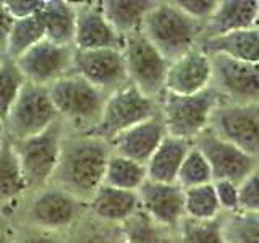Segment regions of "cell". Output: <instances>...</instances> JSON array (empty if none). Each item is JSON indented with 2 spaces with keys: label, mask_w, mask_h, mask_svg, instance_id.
Wrapping results in <instances>:
<instances>
[{
  "label": "cell",
  "mask_w": 259,
  "mask_h": 243,
  "mask_svg": "<svg viewBox=\"0 0 259 243\" xmlns=\"http://www.w3.org/2000/svg\"><path fill=\"white\" fill-rule=\"evenodd\" d=\"M191 144L193 143L190 141L167 135L159 144V148L154 151L151 159L146 162L148 180L157 183H175L178 170H180L182 162L185 160Z\"/></svg>",
  "instance_id": "603a6c76"
},
{
  "label": "cell",
  "mask_w": 259,
  "mask_h": 243,
  "mask_svg": "<svg viewBox=\"0 0 259 243\" xmlns=\"http://www.w3.org/2000/svg\"><path fill=\"white\" fill-rule=\"evenodd\" d=\"M13 23L15 20L12 18V15L7 12L4 2L0 0V49H2V51L5 49L8 34H10V31L13 28Z\"/></svg>",
  "instance_id": "74e56055"
},
{
  "label": "cell",
  "mask_w": 259,
  "mask_h": 243,
  "mask_svg": "<svg viewBox=\"0 0 259 243\" xmlns=\"http://www.w3.org/2000/svg\"><path fill=\"white\" fill-rule=\"evenodd\" d=\"M23 221L29 229L67 235L83 221L86 205L55 185L28 193Z\"/></svg>",
  "instance_id": "5b68a950"
},
{
  "label": "cell",
  "mask_w": 259,
  "mask_h": 243,
  "mask_svg": "<svg viewBox=\"0 0 259 243\" xmlns=\"http://www.w3.org/2000/svg\"><path fill=\"white\" fill-rule=\"evenodd\" d=\"M240 211L259 214V164L238 183Z\"/></svg>",
  "instance_id": "d6a6232c"
},
{
  "label": "cell",
  "mask_w": 259,
  "mask_h": 243,
  "mask_svg": "<svg viewBox=\"0 0 259 243\" xmlns=\"http://www.w3.org/2000/svg\"><path fill=\"white\" fill-rule=\"evenodd\" d=\"M198 47L209 57L224 55L240 62L259 63V29L249 28L221 36L202 37Z\"/></svg>",
  "instance_id": "ffe728a7"
},
{
  "label": "cell",
  "mask_w": 259,
  "mask_h": 243,
  "mask_svg": "<svg viewBox=\"0 0 259 243\" xmlns=\"http://www.w3.org/2000/svg\"><path fill=\"white\" fill-rule=\"evenodd\" d=\"M5 59V54H4V51L0 49V63H2V60Z\"/></svg>",
  "instance_id": "7bdbcfd3"
},
{
  "label": "cell",
  "mask_w": 259,
  "mask_h": 243,
  "mask_svg": "<svg viewBox=\"0 0 259 243\" xmlns=\"http://www.w3.org/2000/svg\"><path fill=\"white\" fill-rule=\"evenodd\" d=\"M37 18L47 40L60 46H73L76 29V4L65 0H44Z\"/></svg>",
  "instance_id": "7402d4cb"
},
{
  "label": "cell",
  "mask_w": 259,
  "mask_h": 243,
  "mask_svg": "<svg viewBox=\"0 0 259 243\" xmlns=\"http://www.w3.org/2000/svg\"><path fill=\"white\" fill-rule=\"evenodd\" d=\"M193 144L206 157L214 182L229 180L233 183H240L259 164L254 157L248 156L235 144L215 135L210 128L202 132L193 141Z\"/></svg>",
  "instance_id": "4fadbf2b"
},
{
  "label": "cell",
  "mask_w": 259,
  "mask_h": 243,
  "mask_svg": "<svg viewBox=\"0 0 259 243\" xmlns=\"http://www.w3.org/2000/svg\"><path fill=\"white\" fill-rule=\"evenodd\" d=\"M0 243H18V238H16V235L10 233V230L0 227Z\"/></svg>",
  "instance_id": "f35d334b"
},
{
  "label": "cell",
  "mask_w": 259,
  "mask_h": 243,
  "mask_svg": "<svg viewBox=\"0 0 259 243\" xmlns=\"http://www.w3.org/2000/svg\"><path fill=\"white\" fill-rule=\"evenodd\" d=\"M18 243H68L67 237L62 233H54V232H44V230H36L26 227V230L20 232L16 235Z\"/></svg>",
  "instance_id": "8d00e7d4"
},
{
  "label": "cell",
  "mask_w": 259,
  "mask_h": 243,
  "mask_svg": "<svg viewBox=\"0 0 259 243\" xmlns=\"http://www.w3.org/2000/svg\"><path fill=\"white\" fill-rule=\"evenodd\" d=\"M212 172L207 164L206 157L202 156V152L191 144V148L186 154L185 160L182 162V167L178 170L177 175V185L183 190L194 188V186L212 183Z\"/></svg>",
  "instance_id": "f546056e"
},
{
  "label": "cell",
  "mask_w": 259,
  "mask_h": 243,
  "mask_svg": "<svg viewBox=\"0 0 259 243\" xmlns=\"http://www.w3.org/2000/svg\"><path fill=\"white\" fill-rule=\"evenodd\" d=\"M140 209L167 232H177L185 219V190L177 183L146 180L138 190Z\"/></svg>",
  "instance_id": "9a60e30c"
},
{
  "label": "cell",
  "mask_w": 259,
  "mask_h": 243,
  "mask_svg": "<svg viewBox=\"0 0 259 243\" xmlns=\"http://www.w3.org/2000/svg\"><path fill=\"white\" fill-rule=\"evenodd\" d=\"M221 216L214 183L185 190V217L193 221H214Z\"/></svg>",
  "instance_id": "83f0119b"
},
{
  "label": "cell",
  "mask_w": 259,
  "mask_h": 243,
  "mask_svg": "<svg viewBox=\"0 0 259 243\" xmlns=\"http://www.w3.org/2000/svg\"><path fill=\"white\" fill-rule=\"evenodd\" d=\"M5 138H7V135H5V124H4V120L0 118V143H2Z\"/></svg>",
  "instance_id": "60d3db41"
},
{
  "label": "cell",
  "mask_w": 259,
  "mask_h": 243,
  "mask_svg": "<svg viewBox=\"0 0 259 243\" xmlns=\"http://www.w3.org/2000/svg\"><path fill=\"white\" fill-rule=\"evenodd\" d=\"M24 83L26 79L23 78L15 60L5 57L0 63V118L4 120V124L15 101L18 99Z\"/></svg>",
  "instance_id": "1f68e13d"
},
{
  "label": "cell",
  "mask_w": 259,
  "mask_h": 243,
  "mask_svg": "<svg viewBox=\"0 0 259 243\" xmlns=\"http://www.w3.org/2000/svg\"><path fill=\"white\" fill-rule=\"evenodd\" d=\"M59 120L49 89L24 83L18 99L5 118V135L10 141L36 136Z\"/></svg>",
  "instance_id": "9c48e42d"
},
{
  "label": "cell",
  "mask_w": 259,
  "mask_h": 243,
  "mask_svg": "<svg viewBox=\"0 0 259 243\" xmlns=\"http://www.w3.org/2000/svg\"><path fill=\"white\" fill-rule=\"evenodd\" d=\"M212 88L232 104L259 102V63L212 55Z\"/></svg>",
  "instance_id": "7c38bea8"
},
{
  "label": "cell",
  "mask_w": 259,
  "mask_h": 243,
  "mask_svg": "<svg viewBox=\"0 0 259 243\" xmlns=\"http://www.w3.org/2000/svg\"><path fill=\"white\" fill-rule=\"evenodd\" d=\"M254 28L259 29V0H257V15H256V23H254Z\"/></svg>",
  "instance_id": "b9f144b4"
},
{
  "label": "cell",
  "mask_w": 259,
  "mask_h": 243,
  "mask_svg": "<svg viewBox=\"0 0 259 243\" xmlns=\"http://www.w3.org/2000/svg\"><path fill=\"white\" fill-rule=\"evenodd\" d=\"M59 120L71 133H93L102 115L109 94L76 73L57 79L47 88Z\"/></svg>",
  "instance_id": "3957f363"
},
{
  "label": "cell",
  "mask_w": 259,
  "mask_h": 243,
  "mask_svg": "<svg viewBox=\"0 0 259 243\" xmlns=\"http://www.w3.org/2000/svg\"><path fill=\"white\" fill-rule=\"evenodd\" d=\"M178 243H227L221 217L214 221H193L185 217L175 232Z\"/></svg>",
  "instance_id": "4dcf8cb0"
},
{
  "label": "cell",
  "mask_w": 259,
  "mask_h": 243,
  "mask_svg": "<svg viewBox=\"0 0 259 243\" xmlns=\"http://www.w3.org/2000/svg\"><path fill=\"white\" fill-rule=\"evenodd\" d=\"M28 194L20 159L16 156L13 143L5 138L0 143V202L16 201Z\"/></svg>",
  "instance_id": "d4e9b609"
},
{
  "label": "cell",
  "mask_w": 259,
  "mask_h": 243,
  "mask_svg": "<svg viewBox=\"0 0 259 243\" xmlns=\"http://www.w3.org/2000/svg\"><path fill=\"white\" fill-rule=\"evenodd\" d=\"M209 128L259 162V102L232 104L221 101Z\"/></svg>",
  "instance_id": "30bf717a"
},
{
  "label": "cell",
  "mask_w": 259,
  "mask_h": 243,
  "mask_svg": "<svg viewBox=\"0 0 259 243\" xmlns=\"http://www.w3.org/2000/svg\"><path fill=\"white\" fill-rule=\"evenodd\" d=\"M227 243H259V214L235 211L221 216Z\"/></svg>",
  "instance_id": "f1b7e54d"
},
{
  "label": "cell",
  "mask_w": 259,
  "mask_h": 243,
  "mask_svg": "<svg viewBox=\"0 0 259 243\" xmlns=\"http://www.w3.org/2000/svg\"><path fill=\"white\" fill-rule=\"evenodd\" d=\"M174 4L194 21L206 24L214 15L219 0H174Z\"/></svg>",
  "instance_id": "836d02e7"
},
{
  "label": "cell",
  "mask_w": 259,
  "mask_h": 243,
  "mask_svg": "<svg viewBox=\"0 0 259 243\" xmlns=\"http://www.w3.org/2000/svg\"><path fill=\"white\" fill-rule=\"evenodd\" d=\"M256 15L257 0H219L214 15L204 24L202 37L254 28Z\"/></svg>",
  "instance_id": "44dd1931"
},
{
  "label": "cell",
  "mask_w": 259,
  "mask_h": 243,
  "mask_svg": "<svg viewBox=\"0 0 259 243\" xmlns=\"http://www.w3.org/2000/svg\"><path fill=\"white\" fill-rule=\"evenodd\" d=\"M42 39H46L44 28H42V24H40L37 15L31 16V18H24V20H15L13 28L7 39L4 54L7 59L16 60V59H20L24 52H28L31 47L39 44Z\"/></svg>",
  "instance_id": "4316f807"
},
{
  "label": "cell",
  "mask_w": 259,
  "mask_h": 243,
  "mask_svg": "<svg viewBox=\"0 0 259 243\" xmlns=\"http://www.w3.org/2000/svg\"><path fill=\"white\" fill-rule=\"evenodd\" d=\"M75 51H99V49L123 47V37L112 28L101 10L99 2L76 4Z\"/></svg>",
  "instance_id": "e0dca14e"
},
{
  "label": "cell",
  "mask_w": 259,
  "mask_h": 243,
  "mask_svg": "<svg viewBox=\"0 0 259 243\" xmlns=\"http://www.w3.org/2000/svg\"><path fill=\"white\" fill-rule=\"evenodd\" d=\"M146 180H148L146 166L118 156V154H110L107 166H105L104 185L118 190L138 191Z\"/></svg>",
  "instance_id": "484cf974"
},
{
  "label": "cell",
  "mask_w": 259,
  "mask_h": 243,
  "mask_svg": "<svg viewBox=\"0 0 259 243\" xmlns=\"http://www.w3.org/2000/svg\"><path fill=\"white\" fill-rule=\"evenodd\" d=\"M212 86V60L196 46L168 63L165 75V93L175 96H193Z\"/></svg>",
  "instance_id": "2e32d148"
},
{
  "label": "cell",
  "mask_w": 259,
  "mask_h": 243,
  "mask_svg": "<svg viewBox=\"0 0 259 243\" xmlns=\"http://www.w3.org/2000/svg\"><path fill=\"white\" fill-rule=\"evenodd\" d=\"M222 97L210 86L193 96L164 93L159 99V115L168 136L193 143L210 125L212 113Z\"/></svg>",
  "instance_id": "277c9868"
},
{
  "label": "cell",
  "mask_w": 259,
  "mask_h": 243,
  "mask_svg": "<svg viewBox=\"0 0 259 243\" xmlns=\"http://www.w3.org/2000/svg\"><path fill=\"white\" fill-rule=\"evenodd\" d=\"M121 54L125 59L128 83L148 97L159 101L165 93V75L170 62L144 37L141 31L123 39Z\"/></svg>",
  "instance_id": "ba28073f"
},
{
  "label": "cell",
  "mask_w": 259,
  "mask_h": 243,
  "mask_svg": "<svg viewBox=\"0 0 259 243\" xmlns=\"http://www.w3.org/2000/svg\"><path fill=\"white\" fill-rule=\"evenodd\" d=\"M110 154L112 149L107 141L91 133H71L67 130L59 164L49 185L59 186L88 205L104 183Z\"/></svg>",
  "instance_id": "6da1fadb"
},
{
  "label": "cell",
  "mask_w": 259,
  "mask_h": 243,
  "mask_svg": "<svg viewBox=\"0 0 259 243\" xmlns=\"http://www.w3.org/2000/svg\"><path fill=\"white\" fill-rule=\"evenodd\" d=\"M159 243H178L175 232H167V233L164 235V237L160 238V241H159Z\"/></svg>",
  "instance_id": "ab89813d"
},
{
  "label": "cell",
  "mask_w": 259,
  "mask_h": 243,
  "mask_svg": "<svg viewBox=\"0 0 259 243\" xmlns=\"http://www.w3.org/2000/svg\"><path fill=\"white\" fill-rule=\"evenodd\" d=\"M117 243H133V241H130V240H125V238H123V235H121V240H120V241H117Z\"/></svg>",
  "instance_id": "ee69618b"
},
{
  "label": "cell",
  "mask_w": 259,
  "mask_h": 243,
  "mask_svg": "<svg viewBox=\"0 0 259 243\" xmlns=\"http://www.w3.org/2000/svg\"><path fill=\"white\" fill-rule=\"evenodd\" d=\"M65 135L67 128L60 120H57L42 133L21 141H12L20 159L28 193L37 191L51 183L60 159Z\"/></svg>",
  "instance_id": "8992f818"
},
{
  "label": "cell",
  "mask_w": 259,
  "mask_h": 243,
  "mask_svg": "<svg viewBox=\"0 0 259 243\" xmlns=\"http://www.w3.org/2000/svg\"><path fill=\"white\" fill-rule=\"evenodd\" d=\"M156 115H159V101L148 97L128 83L109 94L99 124L91 135L110 143L125 130Z\"/></svg>",
  "instance_id": "52a82bcc"
},
{
  "label": "cell",
  "mask_w": 259,
  "mask_h": 243,
  "mask_svg": "<svg viewBox=\"0 0 259 243\" xmlns=\"http://www.w3.org/2000/svg\"><path fill=\"white\" fill-rule=\"evenodd\" d=\"M75 52V47L71 46H60L42 39L16 59L15 63L26 83L49 88L57 79L73 71Z\"/></svg>",
  "instance_id": "8fae6325"
},
{
  "label": "cell",
  "mask_w": 259,
  "mask_h": 243,
  "mask_svg": "<svg viewBox=\"0 0 259 243\" xmlns=\"http://www.w3.org/2000/svg\"><path fill=\"white\" fill-rule=\"evenodd\" d=\"M167 136L164 122L160 115H156L149 120H144L132 128L125 130L117 138L109 143L113 154L132 159L135 162L146 166V162L159 148L162 140Z\"/></svg>",
  "instance_id": "ac0fdd59"
},
{
  "label": "cell",
  "mask_w": 259,
  "mask_h": 243,
  "mask_svg": "<svg viewBox=\"0 0 259 243\" xmlns=\"http://www.w3.org/2000/svg\"><path fill=\"white\" fill-rule=\"evenodd\" d=\"M44 0H4L7 12L13 20H24L36 16L42 8Z\"/></svg>",
  "instance_id": "d590c367"
},
{
  "label": "cell",
  "mask_w": 259,
  "mask_h": 243,
  "mask_svg": "<svg viewBox=\"0 0 259 243\" xmlns=\"http://www.w3.org/2000/svg\"><path fill=\"white\" fill-rule=\"evenodd\" d=\"M101 10L121 37L141 31L146 13L154 5L152 0H102Z\"/></svg>",
  "instance_id": "cb8c5ba5"
},
{
  "label": "cell",
  "mask_w": 259,
  "mask_h": 243,
  "mask_svg": "<svg viewBox=\"0 0 259 243\" xmlns=\"http://www.w3.org/2000/svg\"><path fill=\"white\" fill-rule=\"evenodd\" d=\"M73 73L84 78L88 83L105 94H112L128 85L125 59L118 49L76 51L73 60Z\"/></svg>",
  "instance_id": "5bb4252c"
},
{
  "label": "cell",
  "mask_w": 259,
  "mask_h": 243,
  "mask_svg": "<svg viewBox=\"0 0 259 243\" xmlns=\"http://www.w3.org/2000/svg\"><path fill=\"white\" fill-rule=\"evenodd\" d=\"M140 211L138 191H126L101 185L94 196L88 201L86 213L97 222L120 227Z\"/></svg>",
  "instance_id": "d6986e66"
},
{
  "label": "cell",
  "mask_w": 259,
  "mask_h": 243,
  "mask_svg": "<svg viewBox=\"0 0 259 243\" xmlns=\"http://www.w3.org/2000/svg\"><path fill=\"white\" fill-rule=\"evenodd\" d=\"M141 32L168 62H174L199 44L204 24L190 18L174 2H154L143 20Z\"/></svg>",
  "instance_id": "7a4b0ae2"
},
{
  "label": "cell",
  "mask_w": 259,
  "mask_h": 243,
  "mask_svg": "<svg viewBox=\"0 0 259 243\" xmlns=\"http://www.w3.org/2000/svg\"><path fill=\"white\" fill-rule=\"evenodd\" d=\"M219 206H221L222 214H230L235 211H240V201H238V183H233L229 180H217L212 182Z\"/></svg>",
  "instance_id": "e575fe53"
}]
</instances>
